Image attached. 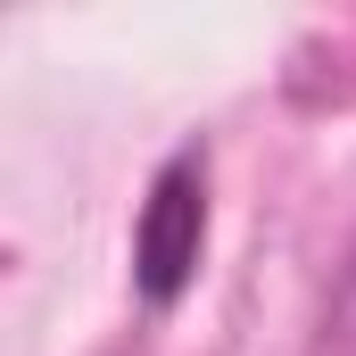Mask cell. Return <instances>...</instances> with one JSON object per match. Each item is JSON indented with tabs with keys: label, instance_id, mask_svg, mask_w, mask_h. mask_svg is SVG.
Segmentation results:
<instances>
[{
	"label": "cell",
	"instance_id": "6da1fadb",
	"mask_svg": "<svg viewBox=\"0 0 356 356\" xmlns=\"http://www.w3.org/2000/svg\"><path fill=\"white\" fill-rule=\"evenodd\" d=\"M199 257H207V149L182 141L149 175V199L133 216V298L149 315L182 307L199 282Z\"/></svg>",
	"mask_w": 356,
	"mask_h": 356
}]
</instances>
